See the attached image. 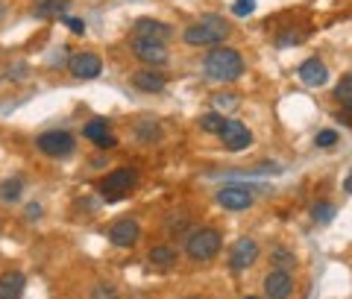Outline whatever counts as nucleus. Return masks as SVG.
<instances>
[{
  "label": "nucleus",
  "instance_id": "nucleus-17",
  "mask_svg": "<svg viewBox=\"0 0 352 299\" xmlns=\"http://www.w3.org/2000/svg\"><path fill=\"white\" fill-rule=\"evenodd\" d=\"M132 85H135L138 91L153 94V91H162L164 88V76L156 74V71H138L135 76H132Z\"/></svg>",
  "mask_w": 352,
  "mask_h": 299
},
{
  "label": "nucleus",
  "instance_id": "nucleus-3",
  "mask_svg": "<svg viewBox=\"0 0 352 299\" xmlns=\"http://www.w3.org/2000/svg\"><path fill=\"white\" fill-rule=\"evenodd\" d=\"M220 243H223V238H220L217 229H197L185 241V252L194 261H212L220 252Z\"/></svg>",
  "mask_w": 352,
  "mask_h": 299
},
{
  "label": "nucleus",
  "instance_id": "nucleus-15",
  "mask_svg": "<svg viewBox=\"0 0 352 299\" xmlns=\"http://www.w3.org/2000/svg\"><path fill=\"white\" fill-rule=\"evenodd\" d=\"M85 132V138L88 141H94L97 147H115V135L109 132V120H103V118H94V120H88V126L82 129Z\"/></svg>",
  "mask_w": 352,
  "mask_h": 299
},
{
  "label": "nucleus",
  "instance_id": "nucleus-16",
  "mask_svg": "<svg viewBox=\"0 0 352 299\" xmlns=\"http://www.w3.org/2000/svg\"><path fill=\"white\" fill-rule=\"evenodd\" d=\"M24 273H18V270H9L0 276V299H21V294H24Z\"/></svg>",
  "mask_w": 352,
  "mask_h": 299
},
{
  "label": "nucleus",
  "instance_id": "nucleus-9",
  "mask_svg": "<svg viewBox=\"0 0 352 299\" xmlns=\"http://www.w3.org/2000/svg\"><path fill=\"white\" fill-rule=\"evenodd\" d=\"M132 53L147 62V65H164L168 62V50H164V41H153V38H132Z\"/></svg>",
  "mask_w": 352,
  "mask_h": 299
},
{
  "label": "nucleus",
  "instance_id": "nucleus-18",
  "mask_svg": "<svg viewBox=\"0 0 352 299\" xmlns=\"http://www.w3.org/2000/svg\"><path fill=\"white\" fill-rule=\"evenodd\" d=\"M150 261L156 264V267H173L176 264V250L168 247V243H159V247L150 250Z\"/></svg>",
  "mask_w": 352,
  "mask_h": 299
},
{
  "label": "nucleus",
  "instance_id": "nucleus-19",
  "mask_svg": "<svg viewBox=\"0 0 352 299\" xmlns=\"http://www.w3.org/2000/svg\"><path fill=\"white\" fill-rule=\"evenodd\" d=\"M21 191H24V182H21L18 176H9V179L0 182V199H3V203H18Z\"/></svg>",
  "mask_w": 352,
  "mask_h": 299
},
{
  "label": "nucleus",
  "instance_id": "nucleus-34",
  "mask_svg": "<svg viewBox=\"0 0 352 299\" xmlns=\"http://www.w3.org/2000/svg\"><path fill=\"white\" fill-rule=\"evenodd\" d=\"M3 15H6V6H3V3H0V21H3Z\"/></svg>",
  "mask_w": 352,
  "mask_h": 299
},
{
  "label": "nucleus",
  "instance_id": "nucleus-12",
  "mask_svg": "<svg viewBox=\"0 0 352 299\" xmlns=\"http://www.w3.org/2000/svg\"><path fill=\"white\" fill-rule=\"evenodd\" d=\"M132 32H135V38H153V41H168L173 36L170 24L156 21V18H138L135 27H132Z\"/></svg>",
  "mask_w": 352,
  "mask_h": 299
},
{
  "label": "nucleus",
  "instance_id": "nucleus-31",
  "mask_svg": "<svg viewBox=\"0 0 352 299\" xmlns=\"http://www.w3.org/2000/svg\"><path fill=\"white\" fill-rule=\"evenodd\" d=\"M338 120H344V124H349V126H352V103H346V106H344V112H338Z\"/></svg>",
  "mask_w": 352,
  "mask_h": 299
},
{
  "label": "nucleus",
  "instance_id": "nucleus-27",
  "mask_svg": "<svg viewBox=\"0 0 352 299\" xmlns=\"http://www.w3.org/2000/svg\"><path fill=\"white\" fill-rule=\"evenodd\" d=\"M135 135H138L141 141H153V138H159V129H156V124H141V126L135 129Z\"/></svg>",
  "mask_w": 352,
  "mask_h": 299
},
{
  "label": "nucleus",
  "instance_id": "nucleus-5",
  "mask_svg": "<svg viewBox=\"0 0 352 299\" xmlns=\"http://www.w3.org/2000/svg\"><path fill=\"white\" fill-rule=\"evenodd\" d=\"M132 185H135V170H132V168H118V170H112L100 182V191H103V197L109 199V203H112V199L124 197Z\"/></svg>",
  "mask_w": 352,
  "mask_h": 299
},
{
  "label": "nucleus",
  "instance_id": "nucleus-14",
  "mask_svg": "<svg viewBox=\"0 0 352 299\" xmlns=\"http://www.w3.org/2000/svg\"><path fill=\"white\" fill-rule=\"evenodd\" d=\"M300 80L308 85V88H320L329 82V68L320 62V59H305L300 65Z\"/></svg>",
  "mask_w": 352,
  "mask_h": 299
},
{
  "label": "nucleus",
  "instance_id": "nucleus-8",
  "mask_svg": "<svg viewBox=\"0 0 352 299\" xmlns=\"http://www.w3.org/2000/svg\"><path fill=\"white\" fill-rule=\"evenodd\" d=\"M68 71L76 76V80H94V76H100L103 62L97 53H74L68 59Z\"/></svg>",
  "mask_w": 352,
  "mask_h": 299
},
{
  "label": "nucleus",
  "instance_id": "nucleus-23",
  "mask_svg": "<svg viewBox=\"0 0 352 299\" xmlns=\"http://www.w3.org/2000/svg\"><path fill=\"white\" fill-rule=\"evenodd\" d=\"M223 124H226V118L223 115H203L200 118V126L206 129V132H220V129H223Z\"/></svg>",
  "mask_w": 352,
  "mask_h": 299
},
{
  "label": "nucleus",
  "instance_id": "nucleus-33",
  "mask_svg": "<svg viewBox=\"0 0 352 299\" xmlns=\"http://www.w3.org/2000/svg\"><path fill=\"white\" fill-rule=\"evenodd\" d=\"M344 188H346V194H352V170H349V176H346V182H344Z\"/></svg>",
  "mask_w": 352,
  "mask_h": 299
},
{
  "label": "nucleus",
  "instance_id": "nucleus-25",
  "mask_svg": "<svg viewBox=\"0 0 352 299\" xmlns=\"http://www.w3.org/2000/svg\"><path fill=\"white\" fill-rule=\"evenodd\" d=\"M273 258H276V267H279V270H288V267H294V256H291V252H285L282 247L273 250Z\"/></svg>",
  "mask_w": 352,
  "mask_h": 299
},
{
  "label": "nucleus",
  "instance_id": "nucleus-1",
  "mask_svg": "<svg viewBox=\"0 0 352 299\" xmlns=\"http://www.w3.org/2000/svg\"><path fill=\"white\" fill-rule=\"evenodd\" d=\"M203 71L212 82H235L241 74H244V59L241 53L232 47H214L203 62Z\"/></svg>",
  "mask_w": 352,
  "mask_h": 299
},
{
  "label": "nucleus",
  "instance_id": "nucleus-28",
  "mask_svg": "<svg viewBox=\"0 0 352 299\" xmlns=\"http://www.w3.org/2000/svg\"><path fill=\"white\" fill-rule=\"evenodd\" d=\"M62 21H65V27L76 32V36H82V32H85V21H80V18H68V15H65Z\"/></svg>",
  "mask_w": 352,
  "mask_h": 299
},
{
  "label": "nucleus",
  "instance_id": "nucleus-30",
  "mask_svg": "<svg viewBox=\"0 0 352 299\" xmlns=\"http://www.w3.org/2000/svg\"><path fill=\"white\" fill-rule=\"evenodd\" d=\"M91 299H118V294L112 291V287L100 285V287H97V291H94V296H91Z\"/></svg>",
  "mask_w": 352,
  "mask_h": 299
},
{
  "label": "nucleus",
  "instance_id": "nucleus-11",
  "mask_svg": "<svg viewBox=\"0 0 352 299\" xmlns=\"http://www.w3.org/2000/svg\"><path fill=\"white\" fill-rule=\"evenodd\" d=\"M138 220L135 217H120L112 223V229H109V241L115 243V247H132V243L138 241Z\"/></svg>",
  "mask_w": 352,
  "mask_h": 299
},
{
  "label": "nucleus",
  "instance_id": "nucleus-2",
  "mask_svg": "<svg viewBox=\"0 0 352 299\" xmlns=\"http://www.w3.org/2000/svg\"><path fill=\"white\" fill-rule=\"evenodd\" d=\"M229 36V24L217 15H206L200 24H191L182 32V38L191 44V47H212V44H220Z\"/></svg>",
  "mask_w": 352,
  "mask_h": 299
},
{
  "label": "nucleus",
  "instance_id": "nucleus-20",
  "mask_svg": "<svg viewBox=\"0 0 352 299\" xmlns=\"http://www.w3.org/2000/svg\"><path fill=\"white\" fill-rule=\"evenodd\" d=\"M62 9H68L62 0H36L32 12H36L38 18H53V15H62Z\"/></svg>",
  "mask_w": 352,
  "mask_h": 299
},
{
  "label": "nucleus",
  "instance_id": "nucleus-32",
  "mask_svg": "<svg viewBox=\"0 0 352 299\" xmlns=\"http://www.w3.org/2000/svg\"><path fill=\"white\" fill-rule=\"evenodd\" d=\"M38 214H41L38 206H30V208H27V217H38Z\"/></svg>",
  "mask_w": 352,
  "mask_h": 299
},
{
  "label": "nucleus",
  "instance_id": "nucleus-6",
  "mask_svg": "<svg viewBox=\"0 0 352 299\" xmlns=\"http://www.w3.org/2000/svg\"><path fill=\"white\" fill-rule=\"evenodd\" d=\"M220 141H223V147L229 153H241V150H247L250 147V141H252V132L241 124V120H226L223 129L217 132Z\"/></svg>",
  "mask_w": 352,
  "mask_h": 299
},
{
  "label": "nucleus",
  "instance_id": "nucleus-26",
  "mask_svg": "<svg viewBox=\"0 0 352 299\" xmlns=\"http://www.w3.org/2000/svg\"><path fill=\"white\" fill-rule=\"evenodd\" d=\"M335 141H338V132L335 129H323V132H317V138H314L317 147H332Z\"/></svg>",
  "mask_w": 352,
  "mask_h": 299
},
{
  "label": "nucleus",
  "instance_id": "nucleus-13",
  "mask_svg": "<svg viewBox=\"0 0 352 299\" xmlns=\"http://www.w3.org/2000/svg\"><path fill=\"white\" fill-rule=\"evenodd\" d=\"M264 291H267L270 299H288L291 291H294V279L288 270H273L267 273V279H264Z\"/></svg>",
  "mask_w": 352,
  "mask_h": 299
},
{
  "label": "nucleus",
  "instance_id": "nucleus-35",
  "mask_svg": "<svg viewBox=\"0 0 352 299\" xmlns=\"http://www.w3.org/2000/svg\"><path fill=\"white\" fill-rule=\"evenodd\" d=\"M247 299H261V296H247Z\"/></svg>",
  "mask_w": 352,
  "mask_h": 299
},
{
  "label": "nucleus",
  "instance_id": "nucleus-4",
  "mask_svg": "<svg viewBox=\"0 0 352 299\" xmlns=\"http://www.w3.org/2000/svg\"><path fill=\"white\" fill-rule=\"evenodd\" d=\"M36 147L44 153V156H50V159H68L74 153V138L68 135V132L53 129V132H44V135H38Z\"/></svg>",
  "mask_w": 352,
  "mask_h": 299
},
{
  "label": "nucleus",
  "instance_id": "nucleus-24",
  "mask_svg": "<svg viewBox=\"0 0 352 299\" xmlns=\"http://www.w3.org/2000/svg\"><path fill=\"white\" fill-rule=\"evenodd\" d=\"M232 12H235L238 18L252 15V12H256V0H235V3H232Z\"/></svg>",
  "mask_w": 352,
  "mask_h": 299
},
{
  "label": "nucleus",
  "instance_id": "nucleus-29",
  "mask_svg": "<svg viewBox=\"0 0 352 299\" xmlns=\"http://www.w3.org/2000/svg\"><path fill=\"white\" fill-rule=\"evenodd\" d=\"M214 103L223 106V109H232V106H238V97H235V94H217Z\"/></svg>",
  "mask_w": 352,
  "mask_h": 299
},
{
  "label": "nucleus",
  "instance_id": "nucleus-7",
  "mask_svg": "<svg viewBox=\"0 0 352 299\" xmlns=\"http://www.w3.org/2000/svg\"><path fill=\"white\" fill-rule=\"evenodd\" d=\"M217 206H223L226 212H244L252 206V191L244 185H226L217 191Z\"/></svg>",
  "mask_w": 352,
  "mask_h": 299
},
{
  "label": "nucleus",
  "instance_id": "nucleus-22",
  "mask_svg": "<svg viewBox=\"0 0 352 299\" xmlns=\"http://www.w3.org/2000/svg\"><path fill=\"white\" fill-rule=\"evenodd\" d=\"M335 97L340 100V103H352V74H346V76H340V82L335 85Z\"/></svg>",
  "mask_w": 352,
  "mask_h": 299
},
{
  "label": "nucleus",
  "instance_id": "nucleus-21",
  "mask_svg": "<svg viewBox=\"0 0 352 299\" xmlns=\"http://www.w3.org/2000/svg\"><path fill=\"white\" fill-rule=\"evenodd\" d=\"M335 212H338V208L332 206V203H317L314 206V212H311V217L317 220V223H332V220H335Z\"/></svg>",
  "mask_w": 352,
  "mask_h": 299
},
{
  "label": "nucleus",
  "instance_id": "nucleus-10",
  "mask_svg": "<svg viewBox=\"0 0 352 299\" xmlns=\"http://www.w3.org/2000/svg\"><path fill=\"white\" fill-rule=\"evenodd\" d=\"M256 258H258V243L252 241V238H241V241L235 243L232 256H229V267H232L235 273H241V270L252 267V264H256Z\"/></svg>",
  "mask_w": 352,
  "mask_h": 299
}]
</instances>
